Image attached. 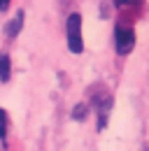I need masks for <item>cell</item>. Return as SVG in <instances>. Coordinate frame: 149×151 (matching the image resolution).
I'll use <instances>...</instances> for the list:
<instances>
[{
	"instance_id": "1",
	"label": "cell",
	"mask_w": 149,
	"mask_h": 151,
	"mask_svg": "<svg viewBox=\"0 0 149 151\" xmlns=\"http://www.w3.org/2000/svg\"><path fill=\"white\" fill-rule=\"evenodd\" d=\"M65 40H68V51L70 54H82L84 51V35H82V14L72 12L65 21Z\"/></svg>"
},
{
	"instance_id": "2",
	"label": "cell",
	"mask_w": 149,
	"mask_h": 151,
	"mask_svg": "<svg viewBox=\"0 0 149 151\" xmlns=\"http://www.w3.org/2000/svg\"><path fill=\"white\" fill-rule=\"evenodd\" d=\"M135 49V30L133 26H126L124 21H119L114 26V51L119 56H128Z\"/></svg>"
},
{
	"instance_id": "3",
	"label": "cell",
	"mask_w": 149,
	"mask_h": 151,
	"mask_svg": "<svg viewBox=\"0 0 149 151\" xmlns=\"http://www.w3.org/2000/svg\"><path fill=\"white\" fill-rule=\"evenodd\" d=\"M23 19H26V14H23V9H19L17 14L5 23V35H7L9 40H14L19 33L23 30Z\"/></svg>"
},
{
	"instance_id": "4",
	"label": "cell",
	"mask_w": 149,
	"mask_h": 151,
	"mask_svg": "<svg viewBox=\"0 0 149 151\" xmlns=\"http://www.w3.org/2000/svg\"><path fill=\"white\" fill-rule=\"evenodd\" d=\"M95 109H98V128L103 130L105 128V123H107V114L112 109V95H103L100 100H95Z\"/></svg>"
},
{
	"instance_id": "5",
	"label": "cell",
	"mask_w": 149,
	"mask_h": 151,
	"mask_svg": "<svg viewBox=\"0 0 149 151\" xmlns=\"http://www.w3.org/2000/svg\"><path fill=\"white\" fill-rule=\"evenodd\" d=\"M12 77V60H9V54L0 51V81L7 84Z\"/></svg>"
},
{
	"instance_id": "6",
	"label": "cell",
	"mask_w": 149,
	"mask_h": 151,
	"mask_svg": "<svg viewBox=\"0 0 149 151\" xmlns=\"http://www.w3.org/2000/svg\"><path fill=\"white\" fill-rule=\"evenodd\" d=\"M145 0H114V7L119 12H140Z\"/></svg>"
},
{
	"instance_id": "7",
	"label": "cell",
	"mask_w": 149,
	"mask_h": 151,
	"mask_svg": "<svg viewBox=\"0 0 149 151\" xmlns=\"http://www.w3.org/2000/svg\"><path fill=\"white\" fill-rule=\"evenodd\" d=\"M86 114H89V105H86V102H77L72 107V119L74 121H84Z\"/></svg>"
},
{
	"instance_id": "8",
	"label": "cell",
	"mask_w": 149,
	"mask_h": 151,
	"mask_svg": "<svg viewBox=\"0 0 149 151\" xmlns=\"http://www.w3.org/2000/svg\"><path fill=\"white\" fill-rule=\"evenodd\" d=\"M7 126H9V119H7V112L0 107V139L5 137V132H7Z\"/></svg>"
},
{
	"instance_id": "9",
	"label": "cell",
	"mask_w": 149,
	"mask_h": 151,
	"mask_svg": "<svg viewBox=\"0 0 149 151\" xmlns=\"http://www.w3.org/2000/svg\"><path fill=\"white\" fill-rule=\"evenodd\" d=\"M9 2H12V0H0V12H5V9L9 7Z\"/></svg>"
}]
</instances>
